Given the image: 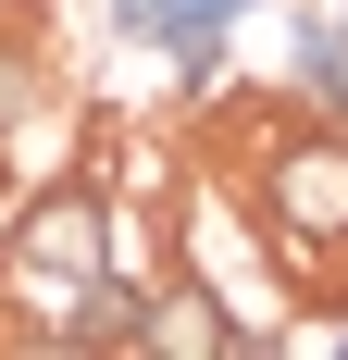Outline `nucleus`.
Returning a JSON list of instances; mask_svg holds the SVG:
<instances>
[{
  "instance_id": "f257e3e1",
  "label": "nucleus",
  "mask_w": 348,
  "mask_h": 360,
  "mask_svg": "<svg viewBox=\"0 0 348 360\" xmlns=\"http://www.w3.org/2000/svg\"><path fill=\"white\" fill-rule=\"evenodd\" d=\"M323 348H348V298H336V335H323Z\"/></svg>"
}]
</instances>
